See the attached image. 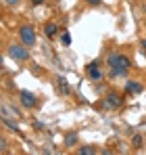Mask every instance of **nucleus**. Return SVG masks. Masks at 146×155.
Segmentation results:
<instances>
[{"label":"nucleus","instance_id":"423d86ee","mask_svg":"<svg viewBox=\"0 0 146 155\" xmlns=\"http://www.w3.org/2000/svg\"><path fill=\"white\" fill-rule=\"evenodd\" d=\"M125 92H127V94H138V92H142V84L136 82V80H129V82L125 84Z\"/></svg>","mask_w":146,"mask_h":155},{"label":"nucleus","instance_id":"9b49d317","mask_svg":"<svg viewBox=\"0 0 146 155\" xmlns=\"http://www.w3.org/2000/svg\"><path fill=\"white\" fill-rule=\"evenodd\" d=\"M59 86H61L63 94H69V86H67V80L65 78H59Z\"/></svg>","mask_w":146,"mask_h":155},{"label":"nucleus","instance_id":"ddd939ff","mask_svg":"<svg viewBox=\"0 0 146 155\" xmlns=\"http://www.w3.org/2000/svg\"><path fill=\"white\" fill-rule=\"evenodd\" d=\"M61 42H63L65 46H69V44H71V36H69L67 31H63V36H61Z\"/></svg>","mask_w":146,"mask_h":155},{"label":"nucleus","instance_id":"f257e3e1","mask_svg":"<svg viewBox=\"0 0 146 155\" xmlns=\"http://www.w3.org/2000/svg\"><path fill=\"white\" fill-rule=\"evenodd\" d=\"M106 63H109V67H121V69H125V71L132 67L129 57H125V54H117V52L109 54V57H106Z\"/></svg>","mask_w":146,"mask_h":155},{"label":"nucleus","instance_id":"a211bd4d","mask_svg":"<svg viewBox=\"0 0 146 155\" xmlns=\"http://www.w3.org/2000/svg\"><path fill=\"white\" fill-rule=\"evenodd\" d=\"M33 128H36V130H42L44 126H42V122H33Z\"/></svg>","mask_w":146,"mask_h":155},{"label":"nucleus","instance_id":"9d476101","mask_svg":"<svg viewBox=\"0 0 146 155\" xmlns=\"http://www.w3.org/2000/svg\"><path fill=\"white\" fill-rule=\"evenodd\" d=\"M2 124H4L6 128H11V130H15V132H19V126H17L15 122H11L8 117H4V120H2Z\"/></svg>","mask_w":146,"mask_h":155},{"label":"nucleus","instance_id":"b1692460","mask_svg":"<svg viewBox=\"0 0 146 155\" xmlns=\"http://www.w3.org/2000/svg\"><path fill=\"white\" fill-rule=\"evenodd\" d=\"M144 11H146V4H144Z\"/></svg>","mask_w":146,"mask_h":155},{"label":"nucleus","instance_id":"39448f33","mask_svg":"<svg viewBox=\"0 0 146 155\" xmlns=\"http://www.w3.org/2000/svg\"><path fill=\"white\" fill-rule=\"evenodd\" d=\"M19 97H21V105L27 107V109H33V107L38 105V99H36L31 92H27V90H21V92H19Z\"/></svg>","mask_w":146,"mask_h":155},{"label":"nucleus","instance_id":"7ed1b4c3","mask_svg":"<svg viewBox=\"0 0 146 155\" xmlns=\"http://www.w3.org/2000/svg\"><path fill=\"white\" fill-rule=\"evenodd\" d=\"M19 40H21L23 46L36 44V31H33V27H29V25H21L19 27Z\"/></svg>","mask_w":146,"mask_h":155},{"label":"nucleus","instance_id":"412c9836","mask_svg":"<svg viewBox=\"0 0 146 155\" xmlns=\"http://www.w3.org/2000/svg\"><path fill=\"white\" fill-rule=\"evenodd\" d=\"M44 0H31V4H42Z\"/></svg>","mask_w":146,"mask_h":155},{"label":"nucleus","instance_id":"6e6552de","mask_svg":"<svg viewBox=\"0 0 146 155\" xmlns=\"http://www.w3.org/2000/svg\"><path fill=\"white\" fill-rule=\"evenodd\" d=\"M75 153H77V155H96V149H94L92 145H81Z\"/></svg>","mask_w":146,"mask_h":155},{"label":"nucleus","instance_id":"4be33fe9","mask_svg":"<svg viewBox=\"0 0 146 155\" xmlns=\"http://www.w3.org/2000/svg\"><path fill=\"white\" fill-rule=\"evenodd\" d=\"M2 63H4V59H2V54H0V67H2Z\"/></svg>","mask_w":146,"mask_h":155},{"label":"nucleus","instance_id":"0eeeda50","mask_svg":"<svg viewBox=\"0 0 146 155\" xmlns=\"http://www.w3.org/2000/svg\"><path fill=\"white\" fill-rule=\"evenodd\" d=\"M44 34H46L48 38H54V36L59 34V25H56L54 21H48V23L44 25Z\"/></svg>","mask_w":146,"mask_h":155},{"label":"nucleus","instance_id":"f3484780","mask_svg":"<svg viewBox=\"0 0 146 155\" xmlns=\"http://www.w3.org/2000/svg\"><path fill=\"white\" fill-rule=\"evenodd\" d=\"M100 2H102V0H88V4H90V6H98Z\"/></svg>","mask_w":146,"mask_h":155},{"label":"nucleus","instance_id":"6ab92c4d","mask_svg":"<svg viewBox=\"0 0 146 155\" xmlns=\"http://www.w3.org/2000/svg\"><path fill=\"white\" fill-rule=\"evenodd\" d=\"M4 149H6V143H4V140L0 138V151H4Z\"/></svg>","mask_w":146,"mask_h":155},{"label":"nucleus","instance_id":"4468645a","mask_svg":"<svg viewBox=\"0 0 146 155\" xmlns=\"http://www.w3.org/2000/svg\"><path fill=\"white\" fill-rule=\"evenodd\" d=\"M88 74H90L92 80H100V76H102V74H100V69H88Z\"/></svg>","mask_w":146,"mask_h":155},{"label":"nucleus","instance_id":"20e7f679","mask_svg":"<svg viewBox=\"0 0 146 155\" xmlns=\"http://www.w3.org/2000/svg\"><path fill=\"white\" fill-rule=\"evenodd\" d=\"M123 105V97L119 94V92H106V97H104V107L106 109H119Z\"/></svg>","mask_w":146,"mask_h":155},{"label":"nucleus","instance_id":"5701e85b","mask_svg":"<svg viewBox=\"0 0 146 155\" xmlns=\"http://www.w3.org/2000/svg\"><path fill=\"white\" fill-rule=\"evenodd\" d=\"M142 46H144V48H146V40H142Z\"/></svg>","mask_w":146,"mask_h":155},{"label":"nucleus","instance_id":"f8f14e48","mask_svg":"<svg viewBox=\"0 0 146 155\" xmlns=\"http://www.w3.org/2000/svg\"><path fill=\"white\" fill-rule=\"evenodd\" d=\"M142 143H144V138H142V136H140V134H136V136H134V138H132V145H134V147H136V149H138V147H142Z\"/></svg>","mask_w":146,"mask_h":155},{"label":"nucleus","instance_id":"1a4fd4ad","mask_svg":"<svg viewBox=\"0 0 146 155\" xmlns=\"http://www.w3.org/2000/svg\"><path fill=\"white\" fill-rule=\"evenodd\" d=\"M65 145H67V147H73V145H77V134H75V132H69V134H65Z\"/></svg>","mask_w":146,"mask_h":155},{"label":"nucleus","instance_id":"f03ea898","mask_svg":"<svg viewBox=\"0 0 146 155\" xmlns=\"http://www.w3.org/2000/svg\"><path fill=\"white\" fill-rule=\"evenodd\" d=\"M8 57L15 59V61H27L29 59V51L23 44H11L8 46Z\"/></svg>","mask_w":146,"mask_h":155},{"label":"nucleus","instance_id":"aec40b11","mask_svg":"<svg viewBox=\"0 0 146 155\" xmlns=\"http://www.w3.org/2000/svg\"><path fill=\"white\" fill-rule=\"evenodd\" d=\"M100 155H113V151H111V149H104V151H102Z\"/></svg>","mask_w":146,"mask_h":155},{"label":"nucleus","instance_id":"2eb2a0df","mask_svg":"<svg viewBox=\"0 0 146 155\" xmlns=\"http://www.w3.org/2000/svg\"><path fill=\"white\" fill-rule=\"evenodd\" d=\"M100 67V61H92L90 65H88V69H98Z\"/></svg>","mask_w":146,"mask_h":155},{"label":"nucleus","instance_id":"dca6fc26","mask_svg":"<svg viewBox=\"0 0 146 155\" xmlns=\"http://www.w3.org/2000/svg\"><path fill=\"white\" fill-rule=\"evenodd\" d=\"M21 0H4V4H8V6H17Z\"/></svg>","mask_w":146,"mask_h":155}]
</instances>
